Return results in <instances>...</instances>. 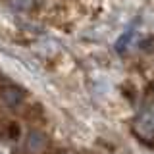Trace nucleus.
Masks as SVG:
<instances>
[{"label": "nucleus", "mask_w": 154, "mask_h": 154, "mask_svg": "<svg viewBox=\"0 0 154 154\" xmlns=\"http://www.w3.org/2000/svg\"><path fill=\"white\" fill-rule=\"evenodd\" d=\"M2 98L8 106H16L23 100V93L17 87H4L2 89Z\"/></svg>", "instance_id": "f257e3e1"}, {"label": "nucleus", "mask_w": 154, "mask_h": 154, "mask_svg": "<svg viewBox=\"0 0 154 154\" xmlns=\"http://www.w3.org/2000/svg\"><path fill=\"white\" fill-rule=\"evenodd\" d=\"M42 144H45L42 135H38V133H31V135H29V148H31V150H41Z\"/></svg>", "instance_id": "f03ea898"}, {"label": "nucleus", "mask_w": 154, "mask_h": 154, "mask_svg": "<svg viewBox=\"0 0 154 154\" xmlns=\"http://www.w3.org/2000/svg\"><path fill=\"white\" fill-rule=\"evenodd\" d=\"M10 4L17 10H25V8L31 6V0H10Z\"/></svg>", "instance_id": "7ed1b4c3"}]
</instances>
